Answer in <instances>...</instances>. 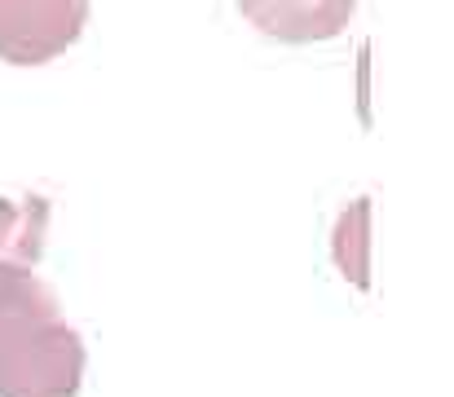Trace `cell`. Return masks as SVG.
<instances>
[{
	"mask_svg": "<svg viewBox=\"0 0 454 397\" xmlns=\"http://www.w3.org/2000/svg\"><path fill=\"white\" fill-rule=\"evenodd\" d=\"M93 0H0V62L44 67L67 53L89 22Z\"/></svg>",
	"mask_w": 454,
	"mask_h": 397,
	"instance_id": "2",
	"label": "cell"
},
{
	"mask_svg": "<svg viewBox=\"0 0 454 397\" xmlns=\"http://www.w3.org/2000/svg\"><path fill=\"white\" fill-rule=\"evenodd\" d=\"M331 257L335 269L344 274V282H353L357 291L371 287V199H353L340 217H335V234H331Z\"/></svg>",
	"mask_w": 454,
	"mask_h": 397,
	"instance_id": "5",
	"label": "cell"
},
{
	"mask_svg": "<svg viewBox=\"0 0 454 397\" xmlns=\"http://www.w3.org/2000/svg\"><path fill=\"white\" fill-rule=\"evenodd\" d=\"M49 234V199H0V269H35Z\"/></svg>",
	"mask_w": 454,
	"mask_h": 397,
	"instance_id": "4",
	"label": "cell"
},
{
	"mask_svg": "<svg viewBox=\"0 0 454 397\" xmlns=\"http://www.w3.org/2000/svg\"><path fill=\"white\" fill-rule=\"evenodd\" d=\"M84 340L31 269H0V397H75Z\"/></svg>",
	"mask_w": 454,
	"mask_h": 397,
	"instance_id": "1",
	"label": "cell"
},
{
	"mask_svg": "<svg viewBox=\"0 0 454 397\" xmlns=\"http://www.w3.org/2000/svg\"><path fill=\"white\" fill-rule=\"evenodd\" d=\"M239 13L270 40L317 44L348 31L357 0H239Z\"/></svg>",
	"mask_w": 454,
	"mask_h": 397,
	"instance_id": "3",
	"label": "cell"
}]
</instances>
